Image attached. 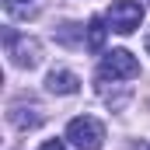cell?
<instances>
[{
	"mask_svg": "<svg viewBox=\"0 0 150 150\" xmlns=\"http://www.w3.org/2000/svg\"><path fill=\"white\" fill-rule=\"evenodd\" d=\"M7 119H11L14 129L28 133V129H38V126H42L45 115H42V105H38V101H14L11 112H7Z\"/></svg>",
	"mask_w": 150,
	"mask_h": 150,
	"instance_id": "obj_5",
	"label": "cell"
},
{
	"mask_svg": "<svg viewBox=\"0 0 150 150\" xmlns=\"http://www.w3.org/2000/svg\"><path fill=\"white\" fill-rule=\"evenodd\" d=\"M67 140L77 150H101V143H105V126L94 115H77V119H70V126H67Z\"/></svg>",
	"mask_w": 150,
	"mask_h": 150,
	"instance_id": "obj_1",
	"label": "cell"
},
{
	"mask_svg": "<svg viewBox=\"0 0 150 150\" xmlns=\"http://www.w3.org/2000/svg\"><path fill=\"white\" fill-rule=\"evenodd\" d=\"M45 87H49L52 94H77L80 80H77L74 70H52V74L45 77Z\"/></svg>",
	"mask_w": 150,
	"mask_h": 150,
	"instance_id": "obj_6",
	"label": "cell"
},
{
	"mask_svg": "<svg viewBox=\"0 0 150 150\" xmlns=\"http://www.w3.org/2000/svg\"><path fill=\"white\" fill-rule=\"evenodd\" d=\"M105 25H108L105 18H91V21H87V38H84V42H87L91 52H101V45H105V32H108Z\"/></svg>",
	"mask_w": 150,
	"mask_h": 150,
	"instance_id": "obj_8",
	"label": "cell"
},
{
	"mask_svg": "<svg viewBox=\"0 0 150 150\" xmlns=\"http://www.w3.org/2000/svg\"><path fill=\"white\" fill-rule=\"evenodd\" d=\"M101 80H133V77H140V59L129 52V49H112V52H105V59H101V70H98Z\"/></svg>",
	"mask_w": 150,
	"mask_h": 150,
	"instance_id": "obj_2",
	"label": "cell"
},
{
	"mask_svg": "<svg viewBox=\"0 0 150 150\" xmlns=\"http://www.w3.org/2000/svg\"><path fill=\"white\" fill-rule=\"evenodd\" d=\"M4 42H7V56H11V63L14 67H38V59H42V45H38L35 38L28 35H18V32H4Z\"/></svg>",
	"mask_w": 150,
	"mask_h": 150,
	"instance_id": "obj_4",
	"label": "cell"
},
{
	"mask_svg": "<svg viewBox=\"0 0 150 150\" xmlns=\"http://www.w3.org/2000/svg\"><path fill=\"white\" fill-rule=\"evenodd\" d=\"M147 52H150V35H147Z\"/></svg>",
	"mask_w": 150,
	"mask_h": 150,
	"instance_id": "obj_10",
	"label": "cell"
},
{
	"mask_svg": "<svg viewBox=\"0 0 150 150\" xmlns=\"http://www.w3.org/2000/svg\"><path fill=\"white\" fill-rule=\"evenodd\" d=\"M4 11L14 21H28V18L38 14V0H4Z\"/></svg>",
	"mask_w": 150,
	"mask_h": 150,
	"instance_id": "obj_7",
	"label": "cell"
},
{
	"mask_svg": "<svg viewBox=\"0 0 150 150\" xmlns=\"http://www.w3.org/2000/svg\"><path fill=\"white\" fill-rule=\"evenodd\" d=\"M38 150H67V147H63V140H45Z\"/></svg>",
	"mask_w": 150,
	"mask_h": 150,
	"instance_id": "obj_9",
	"label": "cell"
},
{
	"mask_svg": "<svg viewBox=\"0 0 150 150\" xmlns=\"http://www.w3.org/2000/svg\"><path fill=\"white\" fill-rule=\"evenodd\" d=\"M105 21H108V28L119 32V35H133L140 28V21H143V7L136 0H112Z\"/></svg>",
	"mask_w": 150,
	"mask_h": 150,
	"instance_id": "obj_3",
	"label": "cell"
}]
</instances>
